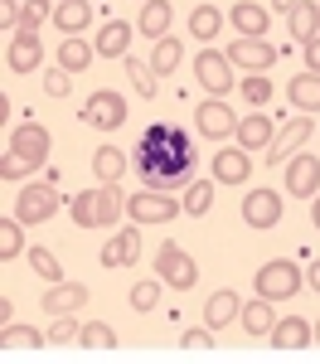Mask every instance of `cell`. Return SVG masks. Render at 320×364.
I'll list each match as a JSON object with an SVG mask.
<instances>
[{
	"instance_id": "50",
	"label": "cell",
	"mask_w": 320,
	"mask_h": 364,
	"mask_svg": "<svg viewBox=\"0 0 320 364\" xmlns=\"http://www.w3.org/2000/svg\"><path fill=\"white\" fill-rule=\"evenodd\" d=\"M311 331H316V345H320V321H316V326H311Z\"/></svg>"
},
{
	"instance_id": "46",
	"label": "cell",
	"mask_w": 320,
	"mask_h": 364,
	"mask_svg": "<svg viewBox=\"0 0 320 364\" xmlns=\"http://www.w3.org/2000/svg\"><path fill=\"white\" fill-rule=\"evenodd\" d=\"M306 68H311V73H320V34L306 44Z\"/></svg>"
},
{
	"instance_id": "16",
	"label": "cell",
	"mask_w": 320,
	"mask_h": 364,
	"mask_svg": "<svg viewBox=\"0 0 320 364\" xmlns=\"http://www.w3.org/2000/svg\"><path fill=\"white\" fill-rule=\"evenodd\" d=\"M287 195H301V199L320 195V161L316 156H291L287 161Z\"/></svg>"
},
{
	"instance_id": "9",
	"label": "cell",
	"mask_w": 320,
	"mask_h": 364,
	"mask_svg": "<svg viewBox=\"0 0 320 364\" xmlns=\"http://www.w3.org/2000/svg\"><path fill=\"white\" fill-rule=\"evenodd\" d=\"M44 63V39L34 29H15V39L5 44V68L10 73H34Z\"/></svg>"
},
{
	"instance_id": "10",
	"label": "cell",
	"mask_w": 320,
	"mask_h": 364,
	"mask_svg": "<svg viewBox=\"0 0 320 364\" xmlns=\"http://www.w3.org/2000/svg\"><path fill=\"white\" fill-rule=\"evenodd\" d=\"M194 78H199V87L209 92V97H224V92L233 87V63H228V54L204 49V54L194 58Z\"/></svg>"
},
{
	"instance_id": "42",
	"label": "cell",
	"mask_w": 320,
	"mask_h": 364,
	"mask_svg": "<svg viewBox=\"0 0 320 364\" xmlns=\"http://www.w3.org/2000/svg\"><path fill=\"white\" fill-rule=\"evenodd\" d=\"M180 350H184V355H209V350H214V331H209V326L184 331V336H180Z\"/></svg>"
},
{
	"instance_id": "7",
	"label": "cell",
	"mask_w": 320,
	"mask_h": 364,
	"mask_svg": "<svg viewBox=\"0 0 320 364\" xmlns=\"http://www.w3.org/2000/svg\"><path fill=\"white\" fill-rule=\"evenodd\" d=\"M155 272H160V282H165V287H175V291H189V287L199 282L194 257L180 248V243H160V252H155Z\"/></svg>"
},
{
	"instance_id": "17",
	"label": "cell",
	"mask_w": 320,
	"mask_h": 364,
	"mask_svg": "<svg viewBox=\"0 0 320 364\" xmlns=\"http://www.w3.org/2000/svg\"><path fill=\"white\" fill-rule=\"evenodd\" d=\"M272 350H282V355H301V350H311V340H316V331L301 321V316H287V321H277L272 326Z\"/></svg>"
},
{
	"instance_id": "15",
	"label": "cell",
	"mask_w": 320,
	"mask_h": 364,
	"mask_svg": "<svg viewBox=\"0 0 320 364\" xmlns=\"http://www.w3.org/2000/svg\"><path fill=\"white\" fill-rule=\"evenodd\" d=\"M214 180L219 185H248V175H253V161H248V151L243 146H224V151H214Z\"/></svg>"
},
{
	"instance_id": "37",
	"label": "cell",
	"mask_w": 320,
	"mask_h": 364,
	"mask_svg": "<svg viewBox=\"0 0 320 364\" xmlns=\"http://www.w3.org/2000/svg\"><path fill=\"white\" fill-rule=\"evenodd\" d=\"M126 78H131V87H136L141 97H155V68H150V63H136V58L126 54Z\"/></svg>"
},
{
	"instance_id": "45",
	"label": "cell",
	"mask_w": 320,
	"mask_h": 364,
	"mask_svg": "<svg viewBox=\"0 0 320 364\" xmlns=\"http://www.w3.org/2000/svg\"><path fill=\"white\" fill-rule=\"evenodd\" d=\"M0 25H5V29L20 25V5H15V0H0Z\"/></svg>"
},
{
	"instance_id": "24",
	"label": "cell",
	"mask_w": 320,
	"mask_h": 364,
	"mask_svg": "<svg viewBox=\"0 0 320 364\" xmlns=\"http://www.w3.org/2000/svg\"><path fill=\"white\" fill-rule=\"evenodd\" d=\"M54 25L63 29V34H83V29L92 25V0H58Z\"/></svg>"
},
{
	"instance_id": "18",
	"label": "cell",
	"mask_w": 320,
	"mask_h": 364,
	"mask_svg": "<svg viewBox=\"0 0 320 364\" xmlns=\"http://www.w3.org/2000/svg\"><path fill=\"white\" fill-rule=\"evenodd\" d=\"M87 306V287L83 282H49L44 291V311L49 316H73V311Z\"/></svg>"
},
{
	"instance_id": "30",
	"label": "cell",
	"mask_w": 320,
	"mask_h": 364,
	"mask_svg": "<svg viewBox=\"0 0 320 364\" xmlns=\"http://www.w3.org/2000/svg\"><path fill=\"white\" fill-rule=\"evenodd\" d=\"M92 170H97V180H102V185H116V180L126 175V151H116V146L92 151Z\"/></svg>"
},
{
	"instance_id": "19",
	"label": "cell",
	"mask_w": 320,
	"mask_h": 364,
	"mask_svg": "<svg viewBox=\"0 0 320 364\" xmlns=\"http://www.w3.org/2000/svg\"><path fill=\"white\" fill-rule=\"evenodd\" d=\"M238 146L243 151H267L272 146V136H277V127H272V117H262V112H253V117H238Z\"/></svg>"
},
{
	"instance_id": "4",
	"label": "cell",
	"mask_w": 320,
	"mask_h": 364,
	"mask_svg": "<svg viewBox=\"0 0 320 364\" xmlns=\"http://www.w3.org/2000/svg\"><path fill=\"white\" fill-rule=\"evenodd\" d=\"M258 296H267V301H291L296 291H301V267L296 262H287V257H272V262H262L258 267Z\"/></svg>"
},
{
	"instance_id": "31",
	"label": "cell",
	"mask_w": 320,
	"mask_h": 364,
	"mask_svg": "<svg viewBox=\"0 0 320 364\" xmlns=\"http://www.w3.org/2000/svg\"><path fill=\"white\" fill-rule=\"evenodd\" d=\"M0 345L15 350V355H34V350L44 345V336H39L34 326H15V321H10V326H0Z\"/></svg>"
},
{
	"instance_id": "33",
	"label": "cell",
	"mask_w": 320,
	"mask_h": 364,
	"mask_svg": "<svg viewBox=\"0 0 320 364\" xmlns=\"http://www.w3.org/2000/svg\"><path fill=\"white\" fill-rule=\"evenodd\" d=\"M25 228L15 214H5L0 219V262H15V252H25Z\"/></svg>"
},
{
	"instance_id": "14",
	"label": "cell",
	"mask_w": 320,
	"mask_h": 364,
	"mask_svg": "<svg viewBox=\"0 0 320 364\" xmlns=\"http://www.w3.org/2000/svg\"><path fill=\"white\" fill-rule=\"evenodd\" d=\"M194 127H199V136H209V141H224V136H233L238 132V117L219 102V97H204L199 102V112H194Z\"/></svg>"
},
{
	"instance_id": "22",
	"label": "cell",
	"mask_w": 320,
	"mask_h": 364,
	"mask_svg": "<svg viewBox=\"0 0 320 364\" xmlns=\"http://www.w3.org/2000/svg\"><path fill=\"white\" fill-rule=\"evenodd\" d=\"M228 20H233V29L243 34V39H262L267 34V10H262L258 0H238L228 10Z\"/></svg>"
},
{
	"instance_id": "29",
	"label": "cell",
	"mask_w": 320,
	"mask_h": 364,
	"mask_svg": "<svg viewBox=\"0 0 320 364\" xmlns=\"http://www.w3.org/2000/svg\"><path fill=\"white\" fill-rule=\"evenodd\" d=\"M238 321H243V331H248V336H272L277 311H272V301H267V296H258V301H248V306H243V316H238Z\"/></svg>"
},
{
	"instance_id": "3",
	"label": "cell",
	"mask_w": 320,
	"mask_h": 364,
	"mask_svg": "<svg viewBox=\"0 0 320 364\" xmlns=\"http://www.w3.org/2000/svg\"><path fill=\"white\" fill-rule=\"evenodd\" d=\"M121 214H126V195L116 185H97V190L73 195V224L78 228H112Z\"/></svg>"
},
{
	"instance_id": "49",
	"label": "cell",
	"mask_w": 320,
	"mask_h": 364,
	"mask_svg": "<svg viewBox=\"0 0 320 364\" xmlns=\"http://www.w3.org/2000/svg\"><path fill=\"white\" fill-rule=\"evenodd\" d=\"M291 5H296V0H277V10H282V15H291Z\"/></svg>"
},
{
	"instance_id": "34",
	"label": "cell",
	"mask_w": 320,
	"mask_h": 364,
	"mask_svg": "<svg viewBox=\"0 0 320 364\" xmlns=\"http://www.w3.org/2000/svg\"><path fill=\"white\" fill-rule=\"evenodd\" d=\"M78 345L92 350V355H107V350H116V331H112V326H102V321H87L83 331H78Z\"/></svg>"
},
{
	"instance_id": "6",
	"label": "cell",
	"mask_w": 320,
	"mask_h": 364,
	"mask_svg": "<svg viewBox=\"0 0 320 364\" xmlns=\"http://www.w3.org/2000/svg\"><path fill=\"white\" fill-rule=\"evenodd\" d=\"M58 214V195H54V180H39V185H25L15 195V219L20 224H49Z\"/></svg>"
},
{
	"instance_id": "2",
	"label": "cell",
	"mask_w": 320,
	"mask_h": 364,
	"mask_svg": "<svg viewBox=\"0 0 320 364\" xmlns=\"http://www.w3.org/2000/svg\"><path fill=\"white\" fill-rule=\"evenodd\" d=\"M49 151H54L49 132H44L39 122H20V127L10 132V141H5V161H0V175H5V180H20V175H29V170L44 166V161H49Z\"/></svg>"
},
{
	"instance_id": "11",
	"label": "cell",
	"mask_w": 320,
	"mask_h": 364,
	"mask_svg": "<svg viewBox=\"0 0 320 364\" xmlns=\"http://www.w3.org/2000/svg\"><path fill=\"white\" fill-rule=\"evenodd\" d=\"M224 54H228L233 68H248V73H267V68L277 63V49H272L267 39H243V34L233 39Z\"/></svg>"
},
{
	"instance_id": "36",
	"label": "cell",
	"mask_w": 320,
	"mask_h": 364,
	"mask_svg": "<svg viewBox=\"0 0 320 364\" xmlns=\"http://www.w3.org/2000/svg\"><path fill=\"white\" fill-rule=\"evenodd\" d=\"M214 185H219V180H194V185L184 190V214L204 219V214L214 209Z\"/></svg>"
},
{
	"instance_id": "21",
	"label": "cell",
	"mask_w": 320,
	"mask_h": 364,
	"mask_svg": "<svg viewBox=\"0 0 320 364\" xmlns=\"http://www.w3.org/2000/svg\"><path fill=\"white\" fill-rule=\"evenodd\" d=\"M243 316V301H238V291H214L209 296V306H204V326L209 331H224Z\"/></svg>"
},
{
	"instance_id": "48",
	"label": "cell",
	"mask_w": 320,
	"mask_h": 364,
	"mask_svg": "<svg viewBox=\"0 0 320 364\" xmlns=\"http://www.w3.org/2000/svg\"><path fill=\"white\" fill-rule=\"evenodd\" d=\"M311 287H316V291H320V262H316V267H311Z\"/></svg>"
},
{
	"instance_id": "38",
	"label": "cell",
	"mask_w": 320,
	"mask_h": 364,
	"mask_svg": "<svg viewBox=\"0 0 320 364\" xmlns=\"http://www.w3.org/2000/svg\"><path fill=\"white\" fill-rule=\"evenodd\" d=\"M160 287H165L160 277L136 282V287H131V311H155V306H160Z\"/></svg>"
},
{
	"instance_id": "26",
	"label": "cell",
	"mask_w": 320,
	"mask_h": 364,
	"mask_svg": "<svg viewBox=\"0 0 320 364\" xmlns=\"http://www.w3.org/2000/svg\"><path fill=\"white\" fill-rule=\"evenodd\" d=\"M136 29L145 39H165L170 34V0H145L141 15H136Z\"/></svg>"
},
{
	"instance_id": "13",
	"label": "cell",
	"mask_w": 320,
	"mask_h": 364,
	"mask_svg": "<svg viewBox=\"0 0 320 364\" xmlns=\"http://www.w3.org/2000/svg\"><path fill=\"white\" fill-rule=\"evenodd\" d=\"M311 132H316V122H311V117H296V122H287V132H277V136H272V146H267V156H262V161H267V166H287L291 156L301 151V141L311 136Z\"/></svg>"
},
{
	"instance_id": "12",
	"label": "cell",
	"mask_w": 320,
	"mask_h": 364,
	"mask_svg": "<svg viewBox=\"0 0 320 364\" xmlns=\"http://www.w3.org/2000/svg\"><path fill=\"white\" fill-rule=\"evenodd\" d=\"M243 224L248 228L282 224V190H253V195H243Z\"/></svg>"
},
{
	"instance_id": "1",
	"label": "cell",
	"mask_w": 320,
	"mask_h": 364,
	"mask_svg": "<svg viewBox=\"0 0 320 364\" xmlns=\"http://www.w3.org/2000/svg\"><path fill=\"white\" fill-rule=\"evenodd\" d=\"M131 161H136V170H141L145 190H165V195H175L180 185H189V170H194V141L184 136L180 127H170V122H155V127L136 141Z\"/></svg>"
},
{
	"instance_id": "8",
	"label": "cell",
	"mask_w": 320,
	"mask_h": 364,
	"mask_svg": "<svg viewBox=\"0 0 320 364\" xmlns=\"http://www.w3.org/2000/svg\"><path fill=\"white\" fill-rule=\"evenodd\" d=\"M83 122L97 127V132H116V127L126 122V97H121L116 87H97L83 102Z\"/></svg>"
},
{
	"instance_id": "32",
	"label": "cell",
	"mask_w": 320,
	"mask_h": 364,
	"mask_svg": "<svg viewBox=\"0 0 320 364\" xmlns=\"http://www.w3.org/2000/svg\"><path fill=\"white\" fill-rule=\"evenodd\" d=\"M180 58H184V44L180 39H155V54H150V68H155V78H170L175 68H180Z\"/></svg>"
},
{
	"instance_id": "23",
	"label": "cell",
	"mask_w": 320,
	"mask_h": 364,
	"mask_svg": "<svg viewBox=\"0 0 320 364\" xmlns=\"http://www.w3.org/2000/svg\"><path fill=\"white\" fill-rule=\"evenodd\" d=\"M287 25H291V39L311 44V39L320 34V5H316V0H296L291 15H287Z\"/></svg>"
},
{
	"instance_id": "41",
	"label": "cell",
	"mask_w": 320,
	"mask_h": 364,
	"mask_svg": "<svg viewBox=\"0 0 320 364\" xmlns=\"http://www.w3.org/2000/svg\"><path fill=\"white\" fill-rule=\"evenodd\" d=\"M243 97H248V107H267V102H272V78L248 73V78H243Z\"/></svg>"
},
{
	"instance_id": "43",
	"label": "cell",
	"mask_w": 320,
	"mask_h": 364,
	"mask_svg": "<svg viewBox=\"0 0 320 364\" xmlns=\"http://www.w3.org/2000/svg\"><path fill=\"white\" fill-rule=\"evenodd\" d=\"M68 87H73V73H68V68H49V73H44V92H49V97H68Z\"/></svg>"
},
{
	"instance_id": "35",
	"label": "cell",
	"mask_w": 320,
	"mask_h": 364,
	"mask_svg": "<svg viewBox=\"0 0 320 364\" xmlns=\"http://www.w3.org/2000/svg\"><path fill=\"white\" fill-rule=\"evenodd\" d=\"M219 29H224V15H219L214 5H199V10L189 15V34L204 39V44H209V39H219Z\"/></svg>"
},
{
	"instance_id": "40",
	"label": "cell",
	"mask_w": 320,
	"mask_h": 364,
	"mask_svg": "<svg viewBox=\"0 0 320 364\" xmlns=\"http://www.w3.org/2000/svg\"><path fill=\"white\" fill-rule=\"evenodd\" d=\"M44 20H54V5L49 0H25L20 5V29H39Z\"/></svg>"
},
{
	"instance_id": "25",
	"label": "cell",
	"mask_w": 320,
	"mask_h": 364,
	"mask_svg": "<svg viewBox=\"0 0 320 364\" xmlns=\"http://www.w3.org/2000/svg\"><path fill=\"white\" fill-rule=\"evenodd\" d=\"M287 102L291 107H301V112H320V73H301V78H291L287 83Z\"/></svg>"
},
{
	"instance_id": "47",
	"label": "cell",
	"mask_w": 320,
	"mask_h": 364,
	"mask_svg": "<svg viewBox=\"0 0 320 364\" xmlns=\"http://www.w3.org/2000/svg\"><path fill=\"white\" fill-rule=\"evenodd\" d=\"M311 219H316V228H320V195L311 199Z\"/></svg>"
},
{
	"instance_id": "44",
	"label": "cell",
	"mask_w": 320,
	"mask_h": 364,
	"mask_svg": "<svg viewBox=\"0 0 320 364\" xmlns=\"http://www.w3.org/2000/svg\"><path fill=\"white\" fill-rule=\"evenodd\" d=\"M78 331H83V326H78L73 316H54V326H49V336H54V340H73Z\"/></svg>"
},
{
	"instance_id": "28",
	"label": "cell",
	"mask_w": 320,
	"mask_h": 364,
	"mask_svg": "<svg viewBox=\"0 0 320 364\" xmlns=\"http://www.w3.org/2000/svg\"><path fill=\"white\" fill-rule=\"evenodd\" d=\"M92 54H97V44H87V39H78V34H68V39L58 44V68L83 73L87 63H92Z\"/></svg>"
},
{
	"instance_id": "5",
	"label": "cell",
	"mask_w": 320,
	"mask_h": 364,
	"mask_svg": "<svg viewBox=\"0 0 320 364\" xmlns=\"http://www.w3.org/2000/svg\"><path fill=\"white\" fill-rule=\"evenodd\" d=\"M126 214H131V224H170L175 214H184V199L165 195V190H141L126 199Z\"/></svg>"
},
{
	"instance_id": "39",
	"label": "cell",
	"mask_w": 320,
	"mask_h": 364,
	"mask_svg": "<svg viewBox=\"0 0 320 364\" xmlns=\"http://www.w3.org/2000/svg\"><path fill=\"white\" fill-rule=\"evenodd\" d=\"M29 267H34L44 282H63V267H58V257L49 248H29Z\"/></svg>"
},
{
	"instance_id": "27",
	"label": "cell",
	"mask_w": 320,
	"mask_h": 364,
	"mask_svg": "<svg viewBox=\"0 0 320 364\" xmlns=\"http://www.w3.org/2000/svg\"><path fill=\"white\" fill-rule=\"evenodd\" d=\"M141 257V233L131 228V233H116L112 243L102 248V267H131Z\"/></svg>"
},
{
	"instance_id": "20",
	"label": "cell",
	"mask_w": 320,
	"mask_h": 364,
	"mask_svg": "<svg viewBox=\"0 0 320 364\" xmlns=\"http://www.w3.org/2000/svg\"><path fill=\"white\" fill-rule=\"evenodd\" d=\"M92 44H97V58H126L131 54V25L126 20H107Z\"/></svg>"
}]
</instances>
